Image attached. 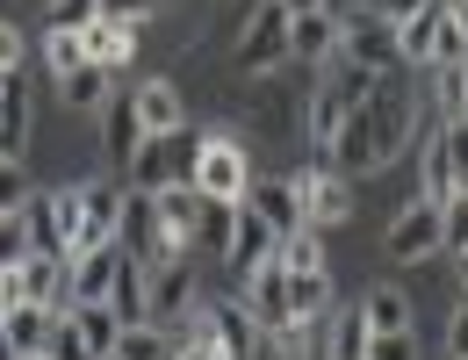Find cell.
Listing matches in <instances>:
<instances>
[{"label": "cell", "instance_id": "4fadbf2b", "mask_svg": "<svg viewBox=\"0 0 468 360\" xmlns=\"http://www.w3.org/2000/svg\"><path fill=\"white\" fill-rule=\"evenodd\" d=\"M202 317H209V339H217V354H224V360H260V339H267V332L252 324L245 302H209Z\"/></svg>", "mask_w": 468, "mask_h": 360}, {"label": "cell", "instance_id": "d4e9b609", "mask_svg": "<svg viewBox=\"0 0 468 360\" xmlns=\"http://www.w3.org/2000/svg\"><path fill=\"white\" fill-rule=\"evenodd\" d=\"M324 94L339 101V116H353V109H367V101L382 94V72H360V65H339V72L324 79Z\"/></svg>", "mask_w": 468, "mask_h": 360}, {"label": "cell", "instance_id": "4316f807", "mask_svg": "<svg viewBox=\"0 0 468 360\" xmlns=\"http://www.w3.org/2000/svg\"><path fill=\"white\" fill-rule=\"evenodd\" d=\"M432 94H440L447 130H454V122H468V58H462V65H432Z\"/></svg>", "mask_w": 468, "mask_h": 360}, {"label": "cell", "instance_id": "ac0fdd59", "mask_svg": "<svg viewBox=\"0 0 468 360\" xmlns=\"http://www.w3.org/2000/svg\"><path fill=\"white\" fill-rule=\"evenodd\" d=\"M332 51H339V15H295L289 22V58L324 65Z\"/></svg>", "mask_w": 468, "mask_h": 360}, {"label": "cell", "instance_id": "8fae6325", "mask_svg": "<svg viewBox=\"0 0 468 360\" xmlns=\"http://www.w3.org/2000/svg\"><path fill=\"white\" fill-rule=\"evenodd\" d=\"M245 209H252V217H260L274 238H295V231H310L295 180H252V187H245Z\"/></svg>", "mask_w": 468, "mask_h": 360}, {"label": "cell", "instance_id": "e0dca14e", "mask_svg": "<svg viewBox=\"0 0 468 360\" xmlns=\"http://www.w3.org/2000/svg\"><path fill=\"white\" fill-rule=\"evenodd\" d=\"M0 339H7L15 354H44V339H51V310H44V302H7V310H0Z\"/></svg>", "mask_w": 468, "mask_h": 360}, {"label": "cell", "instance_id": "7402d4cb", "mask_svg": "<svg viewBox=\"0 0 468 360\" xmlns=\"http://www.w3.org/2000/svg\"><path fill=\"white\" fill-rule=\"evenodd\" d=\"M72 332L87 339V354H94V360H116L122 324H116V310H109V302H80V310H72Z\"/></svg>", "mask_w": 468, "mask_h": 360}, {"label": "cell", "instance_id": "ee69618b", "mask_svg": "<svg viewBox=\"0 0 468 360\" xmlns=\"http://www.w3.org/2000/svg\"><path fill=\"white\" fill-rule=\"evenodd\" d=\"M101 15H109V22H130V29H144V22L159 15V0H101Z\"/></svg>", "mask_w": 468, "mask_h": 360}, {"label": "cell", "instance_id": "484cf974", "mask_svg": "<svg viewBox=\"0 0 468 360\" xmlns=\"http://www.w3.org/2000/svg\"><path fill=\"white\" fill-rule=\"evenodd\" d=\"M109 87H116V72H101V65H80V72L58 79V94L72 109H109Z\"/></svg>", "mask_w": 468, "mask_h": 360}, {"label": "cell", "instance_id": "d6986e66", "mask_svg": "<svg viewBox=\"0 0 468 360\" xmlns=\"http://www.w3.org/2000/svg\"><path fill=\"white\" fill-rule=\"evenodd\" d=\"M80 44H87V65L116 72V65H130V51H137V29H130V22H109V15H101V22H94V29L80 37Z\"/></svg>", "mask_w": 468, "mask_h": 360}, {"label": "cell", "instance_id": "7dc6e473", "mask_svg": "<svg viewBox=\"0 0 468 360\" xmlns=\"http://www.w3.org/2000/svg\"><path fill=\"white\" fill-rule=\"evenodd\" d=\"M447 360H468V296L454 310V324H447Z\"/></svg>", "mask_w": 468, "mask_h": 360}, {"label": "cell", "instance_id": "e575fe53", "mask_svg": "<svg viewBox=\"0 0 468 360\" xmlns=\"http://www.w3.org/2000/svg\"><path fill=\"white\" fill-rule=\"evenodd\" d=\"M440 238L454 245V252L468 245V180L454 187V195H447V202H440Z\"/></svg>", "mask_w": 468, "mask_h": 360}, {"label": "cell", "instance_id": "7a4b0ae2", "mask_svg": "<svg viewBox=\"0 0 468 360\" xmlns=\"http://www.w3.org/2000/svg\"><path fill=\"white\" fill-rule=\"evenodd\" d=\"M195 144H202V137H187V130H152V137H137V152L122 159V166H130V195H159V187L187 180Z\"/></svg>", "mask_w": 468, "mask_h": 360}, {"label": "cell", "instance_id": "681fc988", "mask_svg": "<svg viewBox=\"0 0 468 360\" xmlns=\"http://www.w3.org/2000/svg\"><path fill=\"white\" fill-rule=\"evenodd\" d=\"M447 159H454V180H468V122L447 130Z\"/></svg>", "mask_w": 468, "mask_h": 360}, {"label": "cell", "instance_id": "9c48e42d", "mask_svg": "<svg viewBox=\"0 0 468 360\" xmlns=\"http://www.w3.org/2000/svg\"><path fill=\"white\" fill-rule=\"evenodd\" d=\"M116 252H122V259H137V267H159V259H174V252H166V238H159V217H152V195H122Z\"/></svg>", "mask_w": 468, "mask_h": 360}, {"label": "cell", "instance_id": "816d5d0a", "mask_svg": "<svg viewBox=\"0 0 468 360\" xmlns=\"http://www.w3.org/2000/svg\"><path fill=\"white\" fill-rule=\"evenodd\" d=\"M454 281H462V296H468V245L454 252Z\"/></svg>", "mask_w": 468, "mask_h": 360}, {"label": "cell", "instance_id": "30bf717a", "mask_svg": "<svg viewBox=\"0 0 468 360\" xmlns=\"http://www.w3.org/2000/svg\"><path fill=\"white\" fill-rule=\"evenodd\" d=\"M238 302L252 310L260 332H282V324H289V267H282V259H260V267L245 274V296Z\"/></svg>", "mask_w": 468, "mask_h": 360}, {"label": "cell", "instance_id": "6da1fadb", "mask_svg": "<svg viewBox=\"0 0 468 360\" xmlns=\"http://www.w3.org/2000/svg\"><path fill=\"white\" fill-rule=\"evenodd\" d=\"M404 144H410V101H404V94H389V79H382V94L339 122V137H332L324 166H332V174H346V180L353 174H382Z\"/></svg>", "mask_w": 468, "mask_h": 360}, {"label": "cell", "instance_id": "c3c4849f", "mask_svg": "<svg viewBox=\"0 0 468 360\" xmlns=\"http://www.w3.org/2000/svg\"><path fill=\"white\" fill-rule=\"evenodd\" d=\"M432 15H440V22H447V29L468 44V0H432Z\"/></svg>", "mask_w": 468, "mask_h": 360}, {"label": "cell", "instance_id": "52a82bcc", "mask_svg": "<svg viewBox=\"0 0 468 360\" xmlns=\"http://www.w3.org/2000/svg\"><path fill=\"white\" fill-rule=\"evenodd\" d=\"M440 202H410L404 217H389V231H382V252H389V259H432V252H440Z\"/></svg>", "mask_w": 468, "mask_h": 360}, {"label": "cell", "instance_id": "bcb514c9", "mask_svg": "<svg viewBox=\"0 0 468 360\" xmlns=\"http://www.w3.org/2000/svg\"><path fill=\"white\" fill-rule=\"evenodd\" d=\"M425 7H432V0H375V15H382L389 29H397V22H410V15H425Z\"/></svg>", "mask_w": 468, "mask_h": 360}, {"label": "cell", "instance_id": "74e56055", "mask_svg": "<svg viewBox=\"0 0 468 360\" xmlns=\"http://www.w3.org/2000/svg\"><path fill=\"white\" fill-rule=\"evenodd\" d=\"M44 58H51V72H80V65H87V44L65 37V29H51V37H44Z\"/></svg>", "mask_w": 468, "mask_h": 360}, {"label": "cell", "instance_id": "7c38bea8", "mask_svg": "<svg viewBox=\"0 0 468 360\" xmlns=\"http://www.w3.org/2000/svg\"><path fill=\"white\" fill-rule=\"evenodd\" d=\"M295 195H303V217H310V231H317V224H346V217H353L346 174H332V166H317V174H295Z\"/></svg>", "mask_w": 468, "mask_h": 360}, {"label": "cell", "instance_id": "f5cc1de1", "mask_svg": "<svg viewBox=\"0 0 468 360\" xmlns=\"http://www.w3.org/2000/svg\"><path fill=\"white\" fill-rule=\"evenodd\" d=\"M22 360H51V354H22Z\"/></svg>", "mask_w": 468, "mask_h": 360}, {"label": "cell", "instance_id": "f546056e", "mask_svg": "<svg viewBox=\"0 0 468 360\" xmlns=\"http://www.w3.org/2000/svg\"><path fill=\"white\" fill-rule=\"evenodd\" d=\"M274 259L289 267V274H324V245H317V231H295V238L274 245Z\"/></svg>", "mask_w": 468, "mask_h": 360}, {"label": "cell", "instance_id": "ba28073f", "mask_svg": "<svg viewBox=\"0 0 468 360\" xmlns=\"http://www.w3.org/2000/svg\"><path fill=\"white\" fill-rule=\"evenodd\" d=\"M116 267H122L116 245H94V252L65 259V302H58V310H80V302H109V289H116ZM58 310H51V317H58Z\"/></svg>", "mask_w": 468, "mask_h": 360}, {"label": "cell", "instance_id": "603a6c76", "mask_svg": "<svg viewBox=\"0 0 468 360\" xmlns=\"http://www.w3.org/2000/svg\"><path fill=\"white\" fill-rule=\"evenodd\" d=\"M418 187H425L418 202H447V195L462 187V180H454V159H447V130H432V137H425V166H418Z\"/></svg>", "mask_w": 468, "mask_h": 360}, {"label": "cell", "instance_id": "9a60e30c", "mask_svg": "<svg viewBox=\"0 0 468 360\" xmlns=\"http://www.w3.org/2000/svg\"><path fill=\"white\" fill-rule=\"evenodd\" d=\"M29 144V79L0 72V159H22Z\"/></svg>", "mask_w": 468, "mask_h": 360}, {"label": "cell", "instance_id": "44dd1931", "mask_svg": "<svg viewBox=\"0 0 468 360\" xmlns=\"http://www.w3.org/2000/svg\"><path fill=\"white\" fill-rule=\"evenodd\" d=\"M109 310H116V324H152V302H144V267L137 259H122L116 267V289H109Z\"/></svg>", "mask_w": 468, "mask_h": 360}, {"label": "cell", "instance_id": "f1b7e54d", "mask_svg": "<svg viewBox=\"0 0 468 360\" xmlns=\"http://www.w3.org/2000/svg\"><path fill=\"white\" fill-rule=\"evenodd\" d=\"M324 302H332V274H289V324L324 317Z\"/></svg>", "mask_w": 468, "mask_h": 360}, {"label": "cell", "instance_id": "1f68e13d", "mask_svg": "<svg viewBox=\"0 0 468 360\" xmlns=\"http://www.w3.org/2000/svg\"><path fill=\"white\" fill-rule=\"evenodd\" d=\"M317 324H324V317H295V324L267 332V339H274V354H282V360H310V354H317Z\"/></svg>", "mask_w": 468, "mask_h": 360}, {"label": "cell", "instance_id": "5bb4252c", "mask_svg": "<svg viewBox=\"0 0 468 360\" xmlns=\"http://www.w3.org/2000/svg\"><path fill=\"white\" fill-rule=\"evenodd\" d=\"M144 302H152V317H187V310H195V267H187V259L144 267Z\"/></svg>", "mask_w": 468, "mask_h": 360}, {"label": "cell", "instance_id": "f6af8a7d", "mask_svg": "<svg viewBox=\"0 0 468 360\" xmlns=\"http://www.w3.org/2000/svg\"><path fill=\"white\" fill-rule=\"evenodd\" d=\"M0 72H22V29L0 22Z\"/></svg>", "mask_w": 468, "mask_h": 360}, {"label": "cell", "instance_id": "ffe728a7", "mask_svg": "<svg viewBox=\"0 0 468 360\" xmlns=\"http://www.w3.org/2000/svg\"><path fill=\"white\" fill-rule=\"evenodd\" d=\"M353 317H360L367 332H410V296L382 281V289H367V296H360V310H353Z\"/></svg>", "mask_w": 468, "mask_h": 360}, {"label": "cell", "instance_id": "d590c367", "mask_svg": "<svg viewBox=\"0 0 468 360\" xmlns=\"http://www.w3.org/2000/svg\"><path fill=\"white\" fill-rule=\"evenodd\" d=\"M44 354H51V360H94V354H87V339L72 332V310H58V317H51V339H44Z\"/></svg>", "mask_w": 468, "mask_h": 360}, {"label": "cell", "instance_id": "3957f363", "mask_svg": "<svg viewBox=\"0 0 468 360\" xmlns=\"http://www.w3.org/2000/svg\"><path fill=\"white\" fill-rule=\"evenodd\" d=\"M332 58H339V65H360V72H382V79H389V72L404 65V51H397V29H389V22L367 7V15H346V22H339V51H332Z\"/></svg>", "mask_w": 468, "mask_h": 360}, {"label": "cell", "instance_id": "60d3db41", "mask_svg": "<svg viewBox=\"0 0 468 360\" xmlns=\"http://www.w3.org/2000/svg\"><path fill=\"white\" fill-rule=\"evenodd\" d=\"M22 259H29V224L22 217H0V274L22 267Z\"/></svg>", "mask_w": 468, "mask_h": 360}, {"label": "cell", "instance_id": "d6a6232c", "mask_svg": "<svg viewBox=\"0 0 468 360\" xmlns=\"http://www.w3.org/2000/svg\"><path fill=\"white\" fill-rule=\"evenodd\" d=\"M37 195H29V166L22 159H0V217H22Z\"/></svg>", "mask_w": 468, "mask_h": 360}, {"label": "cell", "instance_id": "f907efd6", "mask_svg": "<svg viewBox=\"0 0 468 360\" xmlns=\"http://www.w3.org/2000/svg\"><path fill=\"white\" fill-rule=\"evenodd\" d=\"M282 7H289V22L295 15H324V0H282Z\"/></svg>", "mask_w": 468, "mask_h": 360}, {"label": "cell", "instance_id": "ab89813d", "mask_svg": "<svg viewBox=\"0 0 468 360\" xmlns=\"http://www.w3.org/2000/svg\"><path fill=\"white\" fill-rule=\"evenodd\" d=\"M332 360H367V324H360V317H339V324H332Z\"/></svg>", "mask_w": 468, "mask_h": 360}, {"label": "cell", "instance_id": "836d02e7", "mask_svg": "<svg viewBox=\"0 0 468 360\" xmlns=\"http://www.w3.org/2000/svg\"><path fill=\"white\" fill-rule=\"evenodd\" d=\"M101 22V0H51V29H65V37H87Z\"/></svg>", "mask_w": 468, "mask_h": 360}, {"label": "cell", "instance_id": "5b68a950", "mask_svg": "<svg viewBox=\"0 0 468 360\" xmlns=\"http://www.w3.org/2000/svg\"><path fill=\"white\" fill-rule=\"evenodd\" d=\"M274 65H289V7L282 0H267L238 37V72H274Z\"/></svg>", "mask_w": 468, "mask_h": 360}, {"label": "cell", "instance_id": "7bdbcfd3", "mask_svg": "<svg viewBox=\"0 0 468 360\" xmlns=\"http://www.w3.org/2000/svg\"><path fill=\"white\" fill-rule=\"evenodd\" d=\"M51 217H58V238H65V252H72V238H80V187H58V195H51Z\"/></svg>", "mask_w": 468, "mask_h": 360}, {"label": "cell", "instance_id": "83f0119b", "mask_svg": "<svg viewBox=\"0 0 468 360\" xmlns=\"http://www.w3.org/2000/svg\"><path fill=\"white\" fill-rule=\"evenodd\" d=\"M432 37H440V15H432V7L410 15V22H397V51H404V65H432Z\"/></svg>", "mask_w": 468, "mask_h": 360}, {"label": "cell", "instance_id": "f35d334b", "mask_svg": "<svg viewBox=\"0 0 468 360\" xmlns=\"http://www.w3.org/2000/svg\"><path fill=\"white\" fill-rule=\"evenodd\" d=\"M137 137H144V130H137V109H130V101H122V109H109V152H116V159H130V152H137Z\"/></svg>", "mask_w": 468, "mask_h": 360}, {"label": "cell", "instance_id": "cb8c5ba5", "mask_svg": "<svg viewBox=\"0 0 468 360\" xmlns=\"http://www.w3.org/2000/svg\"><path fill=\"white\" fill-rule=\"evenodd\" d=\"M130 109H137V130H144V137H152V130H180V94L166 87V79L137 87V101H130Z\"/></svg>", "mask_w": 468, "mask_h": 360}, {"label": "cell", "instance_id": "2e32d148", "mask_svg": "<svg viewBox=\"0 0 468 360\" xmlns=\"http://www.w3.org/2000/svg\"><path fill=\"white\" fill-rule=\"evenodd\" d=\"M274 245H282V238H274L245 202H238V209H231V245H224V252H231V267H238V274H252L260 259H274Z\"/></svg>", "mask_w": 468, "mask_h": 360}, {"label": "cell", "instance_id": "8d00e7d4", "mask_svg": "<svg viewBox=\"0 0 468 360\" xmlns=\"http://www.w3.org/2000/svg\"><path fill=\"white\" fill-rule=\"evenodd\" d=\"M339 101H332V94H324V87H317V101H310V144H317V152H332V137H339Z\"/></svg>", "mask_w": 468, "mask_h": 360}, {"label": "cell", "instance_id": "277c9868", "mask_svg": "<svg viewBox=\"0 0 468 360\" xmlns=\"http://www.w3.org/2000/svg\"><path fill=\"white\" fill-rule=\"evenodd\" d=\"M187 180H195L209 202H245L252 166H245V152H238L231 137H202V144H195V166H187Z\"/></svg>", "mask_w": 468, "mask_h": 360}, {"label": "cell", "instance_id": "4dcf8cb0", "mask_svg": "<svg viewBox=\"0 0 468 360\" xmlns=\"http://www.w3.org/2000/svg\"><path fill=\"white\" fill-rule=\"evenodd\" d=\"M166 354H174V339H166L159 324H130L116 339V360H166Z\"/></svg>", "mask_w": 468, "mask_h": 360}, {"label": "cell", "instance_id": "8992f818", "mask_svg": "<svg viewBox=\"0 0 468 360\" xmlns=\"http://www.w3.org/2000/svg\"><path fill=\"white\" fill-rule=\"evenodd\" d=\"M152 217H159V238L166 252H187V245H202V187L195 180H174V187H159L152 195Z\"/></svg>", "mask_w": 468, "mask_h": 360}, {"label": "cell", "instance_id": "b9f144b4", "mask_svg": "<svg viewBox=\"0 0 468 360\" xmlns=\"http://www.w3.org/2000/svg\"><path fill=\"white\" fill-rule=\"evenodd\" d=\"M367 360H418L410 332H367Z\"/></svg>", "mask_w": 468, "mask_h": 360}]
</instances>
